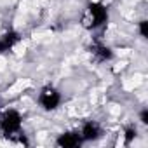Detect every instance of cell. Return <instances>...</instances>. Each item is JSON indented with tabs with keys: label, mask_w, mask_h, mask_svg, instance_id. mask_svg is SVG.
I'll use <instances>...</instances> for the list:
<instances>
[{
	"label": "cell",
	"mask_w": 148,
	"mask_h": 148,
	"mask_svg": "<svg viewBox=\"0 0 148 148\" xmlns=\"http://www.w3.org/2000/svg\"><path fill=\"white\" fill-rule=\"evenodd\" d=\"M108 18H110V12H108V7L105 4H101V2H91L84 9L80 25L86 30L94 32V30H99L101 26H105L108 23Z\"/></svg>",
	"instance_id": "6da1fadb"
},
{
	"label": "cell",
	"mask_w": 148,
	"mask_h": 148,
	"mask_svg": "<svg viewBox=\"0 0 148 148\" xmlns=\"http://www.w3.org/2000/svg\"><path fill=\"white\" fill-rule=\"evenodd\" d=\"M21 129H23V115L18 110L9 108L0 115V131L4 132V136L7 138L19 136Z\"/></svg>",
	"instance_id": "7a4b0ae2"
},
{
	"label": "cell",
	"mask_w": 148,
	"mask_h": 148,
	"mask_svg": "<svg viewBox=\"0 0 148 148\" xmlns=\"http://www.w3.org/2000/svg\"><path fill=\"white\" fill-rule=\"evenodd\" d=\"M37 101H38V106L44 112H54V110L59 108V105L63 101V96L54 86H44L38 92Z\"/></svg>",
	"instance_id": "3957f363"
},
{
	"label": "cell",
	"mask_w": 148,
	"mask_h": 148,
	"mask_svg": "<svg viewBox=\"0 0 148 148\" xmlns=\"http://www.w3.org/2000/svg\"><path fill=\"white\" fill-rule=\"evenodd\" d=\"M82 143L84 141L79 131H64L56 138V145L59 148H79Z\"/></svg>",
	"instance_id": "277c9868"
},
{
	"label": "cell",
	"mask_w": 148,
	"mask_h": 148,
	"mask_svg": "<svg viewBox=\"0 0 148 148\" xmlns=\"http://www.w3.org/2000/svg\"><path fill=\"white\" fill-rule=\"evenodd\" d=\"M79 132H80L84 143L98 141V139L103 136V129H101V125H99L98 122H94V120H87V122L82 125V129H80Z\"/></svg>",
	"instance_id": "5b68a950"
},
{
	"label": "cell",
	"mask_w": 148,
	"mask_h": 148,
	"mask_svg": "<svg viewBox=\"0 0 148 148\" xmlns=\"http://www.w3.org/2000/svg\"><path fill=\"white\" fill-rule=\"evenodd\" d=\"M21 40L19 33L16 30H7L5 33L0 35V54H4V52H9L14 49V45Z\"/></svg>",
	"instance_id": "8992f818"
},
{
	"label": "cell",
	"mask_w": 148,
	"mask_h": 148,
	"mask_svg": "<svg viewBox=\"0 0 148 148\" xmlns=\"http://www.w3.org/2000/svg\"><path fill=\"white\" fill-rule=\"evenodd\" d=\"M91 54H92V58H94L96 61H99V63L110 61V59L113 58V51H112L108 45H105L103 42H94V44L91 45Z\"/></svg>",
	"instance_id": "52a82bcc"
},
{
	"label": "cell",
	"mask_w": 148,
	"mask_h": 148,
	"mask_svg": "<svg viewBox=\"0 0 148 148\" xmlns=\"http://www.w3.org/2000/svg\"><path fill=\"white\" fill-rule=\"evenodd\" d=\"M136 134H138L136 127H134V125H127V127H125V131H124V145H125V146H129V145L134 141Z\"/></svg>",
	"instance_id": "ba28073f"
},
{
	"label": "cell",
	"mask_w": 148,
	"mask_h": 148,
	"mask_svg": "<svg viewBox=\"0 0 148 148\" xmlns=\"http://www.w3.org/2000/svg\"><path fill=\"white\" fill-rule=\"evenodd\" d=\"M138 33L141 38H148V21L146 19H141L138 23Z\"/></svg>",
	"instance_id": "9c48e42d"
},
{
	"label": "cell",
	"mask_w": 148,
	"mask_h": 148,
	"mask_svg": "<svg viewBox=\"0 0 148 148\" xmlns=\"http://www.w3.org/2000/svg\"><path fill=\"white\" fill-rule=\"evenodd\" d=\"M139 122H141L143 125L148 124V108H143V110L139 112Z\"/></svg>",
	"instance_id": "30bf717a"
}]
</instances>
